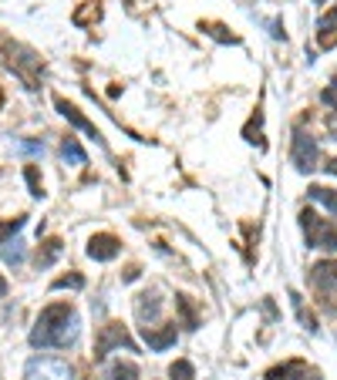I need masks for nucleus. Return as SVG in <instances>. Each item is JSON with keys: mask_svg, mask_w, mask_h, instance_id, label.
I'll use <instances>...</instances> for the list:
<instances>
[{"mask_svg": "<svg viewBox=\"0 0 337 380\" xmlns=\"http://www.w3.org/2000/svg\"><path fill=\"white\" fill-rule=\"evenodd\" d=\"M78 337V317L68 303H51L41 310L38 323L31 330V347H68Z\"/></svg>", "mask_w": 337, "mask_h": 380, "instance_id": "1", "label": "nucleus"}, {"mask_svg": "<svg viewBox=\"0 0 337 380\" xmlns=\"http://www.w3.org/2000/svg\"><path fill=\"white\" fill-rule=\"evenodd\" d=\"M300 226H304V236H307L311 249H337V222H324L317 212L304 209L300 212Z\"/></svg>", "mask_w": 337, "mask_h": 380, "instance_id": "2", "label": "nucleus"}, {"mask_svg": "<svg viewBox=\"0 0 337 380\" xmlns=\"http://www.w3.org/2000/svg\"><path fill=\"white\" fill-rule=\"evenodd\" d=\"M71 367L58 357H34L24 370V380H71Z\"/></svg>", "mask_w": 337, "mask_h": 380, "instance_id": "3", "label": "nucleus"}, {"mask_svg": "<svg viewBox=\"0 0 337 380\" xmlns=\"http://www.w3.org/2000/svg\"><path fill=\"white\" fill-rule=\"evenodd\" d=\"M7 67L24 77L27 88H41V61H38V58H34L31 51H24V48H11Z\"/></svg>", "mask_w": 337, "mask_h": 380, "instance_id": "4", "label": "nucleus"}, {"mask_svg": "<svg viewBox=\"0 0 337 380\" xmlns=\"http://www.w3.org/2000/svg\"><path fill=\"white\" fill-rule=\"evenodd\" d=\"M115 347L135 350V343L129 340V333H125V327H122V323H105L102 333H98V340H95V360L108 357V350H115Z\"/></svg>", "mask_w": 337, "mask_h": 380, "instance_id": "5", "label": "nucleus"}, {"mask_svg": "<svg viewBox=\"0 0 337 380\" xmlns=\"http://www.w3.org/2000/svg\"><path fill=\"white\" fill-rule=\"evenodd\" d=\"M290 155H294L297 172H304V175L317 168V141H314L307 131H297V135H294V152Z\"/></svg>", "mask_w": 337, "mask_h": 380, "instance_id": "6", "label": "nucleus"}, {"mask_svg": "<svg viewBox=\"0 0 337 380\" xmlns=\"http://www.w3.org/2000/svg\"><path fill=\"white\" fill-rule=\"evenodd\" d=\"M311 286L317 293H337V259H324V263H314L311 273Z\"/></svg>", "mask_w": 337, "mask_h": 380, "instance_id": "7", "label": "nucleus"}, {"mask_svg": "<svg viewBox=\"0 0 337 380\" xmlns=\"http://www.w3.org/2000/svg\"><path fill=\"white\" fill-rule=\"evenodd\" d=\"M118 253H122V242H118L112 232H98V236L88 239V256L95 263H112Z\"/></svg>", "mask_w": 337, "mask_h": 380, "instance_id": "8", "label": "nucleus"}, {"mask_svg": "<svg viewBox=\"0 0 337 380\" xmlns=\"http://www.w3.org/2000/svg\"><path fill=\"white\" fill-rule=\"evenodd\" d=\"M54 108L65 114V118H68V121H71L75 128H81V131H85L88 139H95L98 145H102V131H98V128H95V121H88V118H85V114H81L71 102H65V98H54Z\"/></svg>", "mask_w": 337, "mask_h": 380, "instance_id": "9", "label": "nucleus"}, {"mask_svg": "<svg viewBox=\"0 0 337 380\" xmlns=\"http://www.w3.org/2000/svg\"><path fill=\"white\" fill-rule=\"evenodd\" d=\"M176 323L172 327H142V340L149 343V350H156V354H162V350H168V347H176Z\"/></svg>", "mask_w": 337, "mask_h": 380, "instance_id": "10", "label": "nucleus"}, {"mask_svg": "<svg viewBox=\"0 0 337 380\" xmlns=\"http://www.w3.org/2000/svg\"><path fill=\"white\" fill-rule=\"evenodd\" d=\"M159 310H162V303H159L156 293H142V296H139V303H135V313H139V320H142L145 327L159 320Z\"/></svg>", "mask_w": 337, "mask_h": 380, "instance_id": "11", "label": "nucleus"}, {"mask_svg": "<svg viewBox=\"0 0 337 380\" xmlns=\"http://www.w3.org/2000/svg\"><path fill=\"white\" fill-rule=\"evenodd\" d=\"M61 253H65V242L58 239V236H54V239H44V242H41V249H38V266H41V269L54 266Z\"/></svg>", "mask_w": 337, "mask_h": 380, "instance_id": "12", "label": "nucleus"}, {"mask_svg": "<svg viewBox=\"0 0 337 380\" xmlns=\"http://www.w3.org/2000/svg\"><path fill=\"white\" fill-rule=\"evenodd\" d=\"M61 155H65V162H71V165H88V152H85L78 145V139H71V135H68L65 145H61Z\"/></svg>", "mask_w": 337, "mask_h": 380, "instance_id": "13", "label": "nucleus"}, {"mask_svg": "<svg viewBox=\"0 0 337 380\" xmlns=\"http://www.w3.org/2000/svg\"><path fill=\"white\" fill-rule=\"evenodd\" d=\"M307 195H311L314 202H321L324 209H331V212L337 216V192H334V189H324V185H311V192H307Z\"/></svg>", "mask_w": 337, "mask_h": 380, "instance_id": "14", "label": "nucleus"}, {"mask_svg": "<svg viewBox=\"0 0 337 380\" xmlns=\"http://www.w3.org/2000/svg\"><path fill=\"white\" fill-rule=\"evenodd\" d=\"M176 310H179L182 327H186V330L199 327V320H196V310H193V303H189V296H176Z\"/></svg>", "mask_w": 337, "mask_h": 380, "instance_id": "15", "label": "nucleus"}, {"mask_svg": "<svg viewBox=\"0 0 337 380\" xmlns=\"http://www.w3.org/2000/svg\"><path fill=\"white\" fill-rule=\"evenodd\" d=\"M108 380H139V367H135L132 360H125V364L118 360L115 367L108 370Z\"/></svg>", "mask_w": 337, "mask_h": 380, "instance_id": "16", "label": "nucleus"}, {"mask_svg": "<svg viewBox=\"0 0 337 380\" xmlns=\"http://www.w3.org/2000/svg\"><path fill=\"white\" fill-rule=\"evenodd\" d=\"M304 367L300 360H287V364H280V367H273V370H267V380H290L297 370Z\"/></svg>", "mask_w": 337, "mask_h": 380, "instance_id": "17", "label": "nucleus"}, {"mask_svg": "<svg viewBox=\"0 0 337 380\" xmlns=\"http://www.w3.org/2000/svg\"><path fill=\"white\" fill-rule=\"evenodd\" d=\"M24 229V216H17V219H0V246H7V239L11 236H17Z\"/></svg>", "mask_w": 337, "mask_h": 380, "instance_id": "18", "label": "nucleus"}, {"mask_svg": "<svg viewBox=\"0 0 337 380\" xmlns=\"http://www.w3.org/2000/svg\"><path fill=\"white\" fill-rule=\"evenodd\" d=\"M24 178H27V189L34 199H44V185H41V175H38V165H27L24 168Z\"/></svg>", "mask_w": 337, "mask_h": 380, "instance_id": "19", "label": "nucleus"}, {"mask_svg": "<svg viewBox=\"0 0 337 380\" xmlns=\"http://www.w3.org/2000/svg\"><path fill=\"white\" fill-rule=\"evenodd\" d=\"M168 377L172 380H196V370L189 360H176V364L168 367Z\"/></svg>", "mask_w": 337, "mask_h": 380, "instance_id": "20", "label": "nucleus"}, {"mask_svg": "<svg viewBox=\"0 0 337 380\" xmlns=\"http://www.w3.org/2000/svg\"><path fill=\"white\" fill-rule=\"evenodd\" d=\"M85 286V276H78V273H71V276H61L51 283V290H81Z\"/></svg>", "mask_w": 337, "mask_h": 380, "instance_id": "21", "label": "nucleus"}, {"mask_svg": "<svg viewBox=\"0 0 337 380\" xmlns=\"http://www.w3.org/2000/svg\"><path fill=\"white\" fill-rule=\"evenodd\" d=\"M317 44H321L324 51L337 48V27H321V34H317Z\"/></svg>", "mask_w": 337, "mask_h": 380, "instance_id": "22", "label": "nucleus"}, {"mask_svg": "<svg viewBox=\"0 0 337 380\" xmlns=\"http://www.w3.org/2000/svg\"><path fill=\"white\" fill-rule=\"evenodd\" d=\"M14 249H4V259H7V263H11V266H21V263H24V246H21V242H11Z\"/></svg>", "mask_w": 337, "mask_h": 380, "instance_id": "23", "label": "nucleus"}, {"mask_svg": "<svg viewBox=\"0 0 337 380\" xmlns=\"http://www.w3.org/2000/svg\"><path fill=\"white\" fill-rule=\"evenodd\" d=\"M21 148H24L27 155H38V152H44V145H41V141H21Z\"/></svg>", "mask_w": 337, "mask_h": 380, "instance_id": "24", "label": "nucleus"}, {"mask_svg": "<svg viewBox=\"0 0 337 380\" xmlns=\"http://www.w3.org/2000/svg\"><path fill=\"white\" fill-rule=\"evenodd\" d=\"M290 380H317V374H314V370H307V367H300Z\"/></svg>", "mask_w": 337, "mask_h": 380, "instance_id": "25", "label": "nucleus"}, {"mask_svg": "<svg viewBox=\"0 0 337 380\" xmlns=\"http://www.w3.org/2000/svg\"><path fill=\"white\" fill-rule=\"evenodd\" d=\"M337 24V7L331 13H324V17H321V27H334Z\"/></svg>", "mask_w": 337, "mask_h": 380, "instance_id": "26", "label": "nucleus"}, {"mask_svg": "<svg viewBox=\"0 0 337 380\" xmlns=\"http://www.w3.org/2000/svg\"><path fill=\"white\" fill-rule=\"evenodd\" d=\"M7 290H11V286H7V279L0 276V300H4V296H7Z\"/></svg>", "mask_w": 337, "mask_h": 380, "instance_id": "27", "label": "nucleus"}, {"mask_svg": "<svg viewBox=\"0 0 337 380\" xmlns=\"http://www.w3.org/2000/svg\"><path fill=\"white\" fill-rule=\"evenodd\" d=\"M327 172H331V175L337 178V158H331V162H327Z\"/></svg>", "mask_w": 337, "mask_h": 380, "instance_id": "28", "label": "nucleus"}, {"mask_svg": "<svg viewBox=\"0 0 337 380\" xmlns=\"http://www.w3.org/2000/svg\"><path fill=\"white\" fill-rule=\"evenodd\" d=\"M0 108H4V91H0Z\"/></svg>", "mask_w": 337, "mask_h": 380, "instance_id": "29", "label": "nucleus"}, {"mask_svg": "<svg viewBox=\"0 0 337 380\" xmlns=\"http://www.w3.org/2000/svg\"><path fill=\"white\" fill-rule=\"evenodd\" d=\"M317 4H324V0H317Z\"/></svg>", "mask_w": 337, "mask_h": 380, "instance_id": "30", "label": "nucleus"}]
</instances>
